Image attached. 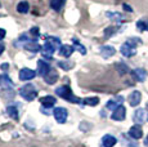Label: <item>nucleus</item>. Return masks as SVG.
Returning <instances> with one entry per match:
<instances>
[{
	"instance_id": "f257e3e1",
	"label": "nucleus",
	"mask_w": 148,
	"mask_h": 147,
	"mask_svg": "<svg viewBox=\"0 0 148 147\" xmlns=\"http://www.w3.org/2000/svg\"><path fill=\"white\" fill-rule=\"evenodd\" d=\"M61 47L62 44L59 38H57V36H47L45 38V44L42 45V49H41V56L45 59H52L54 52L59 50Z\"/></svg>"
},
{
	"instance_id": "f03ea898",
	"label": "nucleus",
	"mask_w": 148,
	"mask_h": 147,
	"mask_svg": "<svg viewBox=\"0 0 148 147\" xmlns=\"http://www.w3.org/2000/svg\"><path fill=\"white\" fill-rule=\"evenodd\" d=\"M142 40L138 38H132V39H127L124 44L121 45L120 48V52L124 57H133L135 56L136 53V44H140Z\"/></svg>"
},
{
	"instance_id": "7ed1b4c3",
	"label": "nucleus",
	"mask_w": 148,
	"mask_h": 147,
	"mask_svg": "<svg viewBox=\"0 0 148 147\" xmlns=\"http://www.w3.org/2000/svg\"><path fill=\"white\" fill-rule=\"evenodd\" d=\"M56 94L59 95L61 98H63V100H66L67 102H71V103H81L82 102L80 98L76 97V95L73 94L71 88L67 85H61V87H58V88H56Z\"/></svg>"
},
{
	"instance_id": "20e7f679",
	"label": "nucleus",
	"mask_w": 148,
	"mask_h": 147,
	"mask_svg": "<svg viewBox=\"0 0 148 147\" xmlns=\"http://www.w3.org/2000/svg\"><path fill=\"white\" fill-rule=\"evenodd\" d=\"M18 93L23 100L28 101V102L34 101L36 97H38V89H36L35 85H32V84H26V85L21 87V89H19Z\"/></svg>"
},
{
	"instance_id": "39448f33",
	"label": "nucleus",
	"mask_w": 148,
	"mask_h": 147,
	"mask_svg": "<svg viewBox=\"0 0 148 147\" xmlns=\"http://www.w3.org/2000/svg\"><path fill=\"white\" fill-rule=\"evenodd\" d=\"M53 115L54 119H56L57 123L59 124H64L67 121V116H68V112L64 107H57V109L53 110Z\"/></svg>"
},
{
	"instance_id": "423d86ee",
	"label": "nucleus",
	"mask_w": 148,
	"mask_h": 147,
	"mask_svg": "<svg viewBox=\"0 0 148 147\" xmlns=\"http://www.w3.org/2000/svg\"><path fill=\"white\" fill-rule=\"evenodd\" d=\"M0 88H3L4 90H12L14 88V83L7 74L0 75Z\"/></svg>"
},
{
	"instance_id": "0eeeda50",
	"label": "nucleus",
	"mask_w": 148,
	"mask_h": 147,
	"mask_svg": "<svg viewBox=\"0 0 148 147\" xmlns=\"http://www.w3.org/2000/svg\"><path fill=\"white\" fill-rule=\"evenodd\" d=\"M126 116V109H125L124 106H119L116 110H113L112 115H111V119L115 121H122Z\"/></svg>"
},
{
	"instance_id": "6e6552de",
	"label": "nucleus",
	"mask_w": 148,
	"mask_h": 147,
	"mask_svg": "<svg viewBox=\"0 0 148 147\" xmlns=\"http://www.w3.org/2000/svg\"><path fill=\"white\" fill-rule=\"evenodd\" d=\"M124 103V97L122 95H117V97L112 98V100H110L108 102L106 103V109L107 110H116L119 106H121V104Z\"/></svg>"
},
{
	"instance_id": "1a4fd4ad",
	"label": "nucleus",
	"mask_w": 148,
	"mask_h": 147,
	"mask_svg": "<svg viewBox=\"0 0 148 147\" xmlns=\"http://www.w3.org/2000/svg\"><path fill=\"white\" fill-rule=\"evenodd\" d=\"M19 106H21L19 103H14V104L7 106V110H5V111H7V114L9 115L13 120H18L19 119V109H18Z\"/></svg>"
},
{
	"instance_id": "9d476101",
	"label": "nucleus",
	"mask_w": 148,
	"mask_h": 147,
	"mask_svg": "<svg viewBox=\"0 0 148 147\" xmlns=\"http://www.w3.org/2000/svg\"><path fill=\"white\" fill-rule=\"evenodd\" d=\"M50 70H52V67H50V65L48 63V62H45L44 59L38 61V74H39V76H42V78H44Z\"/></svg>"
},
{
	"instance_id": "9b49d317",
	"label": "nucleus",
	"mask_w": 148,
	"mask_h": 147,
	"mask_svg": "<svg viewBox=\"0 0 148 147\" xmlns=\"http://www.w3.org/2000/svg\"><path fill=\"white\" fill-rule=\"evenodd\" d=\"M35 76H36V72L31 69H22L19 71V80H22V81L32 80Z\"/></svg>"
},
{
	"instance_id": "f8f14e48",
	"label": "nucleus",
	"mask_w": 148,
	"mask_h": 147,
	"mask_svg": "<svg viewBox=\"0 0 148 147\" xmlns=\"http://www.w3.org/2000/svg\"><path fill=\"white\" fill-rule=\"evenodd\" d=\"M99 52H101L103 58H110L111 56H113L116 53V49L112 45H102V47L99 48Z\"/></svg>"
},
{
	"instance_id": "ddd939ff",
	"label": "nucleus",
	"mask_w": 148,
	"mask_h": 147,
	"mask_svg": "<svg viewBox=\"0 0 148 147\" xmlns=\"http://www.w3.org/2000/svg\"><path fill=\"white\" fill-rule=\"evenodd\" d=\"M129 135L133 138V139H140V138L143 137V131H142V126L139 125V124L132 126V128H130V131H129Z\"/></svg>"
},
{
	"instance_id": "4468645a",
	"label": "nucleus",
	"mask_w": 148,
	"mask_h": 147,
	"mask_svg": "<svg viewBox=\"0 0 148 147\" xmlns=\"http://www.w3.org/2000/svg\"><path fill=\"white\" fill-rule=\"evenodd\" d=\"M117 143V138L112 134H106L102 138V146L103 147H113Z\"/></svg>"
},
{
	"instance_id": "2eb2a0df",
	"label": "nucleus",
	"mask_w": 148,
	"mask_h": 147,
	"mask_svg": "<svg viewBox=\"0 0 148 147\" xmlns=\"http://www.w3.org/2000/svg\"><path fill=\"white\" fill-rule=\"evenodd\" d=\"M58 52L62 57L68 58V57H71V54H72L73 52H75V47H73V45H70V44H64L59 48Z\"/></svg>"
},
{
	"instance_id": "dca6fc26",
	"label": "nucleus",
	"mask_w": 148,
	"mask_h": 147,
	"mask_svg": "<svg viewBox=\"0 0 148 147\" xmlns=\"http://www.w3.org/2000/svg\"><path fill=\"white\" fill-rule=\"evenodd\" d=\"M56 102H57V100L53 95H45V97L40 98L41 107H45V109H52L54 104H56Z\"/></svg>"
},
{
	"instance_id": "f3484780",
	"label": "nucleus",
	"mask_w": 148,
	"mask_h": 147,
	"mask_svg": "<svg viewBox=\"0 0 148 147\" xmlns=\"http://www.w3.org/2000/svg\"><path fill=\"white\" fill-rule=\"evenodd\" d=\"M140 101H142L140 92H138V90H134L133 93H130V95H129V103H130V106L136 107L139 103H140Z\"/></svg>"
},
{
	"instance_id": "a211bd4d",
	"label": "nucleus",
	"mask_w": 148,
	"mask_h": 147,
	"mask_svg": "<svg viewBox=\"0 0 148 147\" xmlns=\"http://www.w3.org/2000/svg\"><path fill=\"white\" fill-rule=\"evenodd\" d=\"M23 48H25L26 50H30V52H32V53L41 52V49H42V47L38 43V40H31V41H28V43L25 44Z\"/></svg>"
},
{
	"instance_id": "6ab92c4d",
	"label": "nucleus",
	"mask_w": 148,
	"mask_h": 147,
	"mask_svg": "<svg viewBox=\"0 0 148 147\" xmlns=\"http://www.w3.org/2000/svg\"><path fill=\"white\" fill-rule=\"evenodd\" d=\"M144 119H146V111H144V109H136L134 112V121L140 125V124L144 123Z\"/></svg>"
},
{
	"instance_id": "aec40b11",
	"label": "nucleus",
	"mask_w": 148,
	"mask_h": 147,
	"mask_svg": "<svg viewBox=\"0 0 148 147\" xmlns=\"http://www.w3.org/2000/svg\"><path fill=\"white\" fill-rule=\"evenodd\" d=\"M44 80L47 84L52 85V84H54L57 80H58V74H57V71H54V70H50V71L44 76Z\"/></svg>"
},
{
	"instance_id": "412c9836",
	"label": "nucleus",
	"mask_w": 148,
	"mask_h": 147,
	"mask_svg": "<svg viewBox=\"0 0 148 147\" xmlns=\"http://www.w3.org/2000/svg\"><path fill=\"white\" fill-rule=\"evenodd\" d=\"M133 75L136 78V80L138 81H144L147 79V71L144 69H135L134 71H133Z\"/></svg>"
},
{
	"instance_id": "4be33fe9",
	"label": "nucleus",
	"mask_w": 148,
	"mask_h": 147,
	"mask_svg": "<svg viewBox=\"0 0 148 147\" xmlns=\"http://www.w3.org/2000/svg\"><path fill=\"white\" fill-rule=\"evenodd\" d=\"M28 10H30V4H28V1H25V0H22V1H19L18 4H17V12L18 13H27Z\"/></svg>"
},
{
	"instance_id": "5701e85b",
	"label": "nucleus",
	"mask_w": 148,
	"mask_h": 147,
	"mask_svg": "<svg viewBox=\"0 0 148 147\" xmlns=\"http://www.w3.org/2000/svg\"><path fill=\"white\" fill-rule=\"evenodd\" d=\"M64 3H66V0H50V7H52L53 10L59 12L62 9V7L64 5Z\"/></svg>"
},
{
	"instance_id": "b1692460",
	"label": "nucleus",
	"mask_w": 148,
	"mask_h": 147,
	"mask_svg": "<svg viewBox=\"0 0 148 147\" xmlns=\"http://www.w3.org/2000/svg\"><path fill=\"white\" fill-rule=\"evenodd\" d=\"M106 16H107V18L112 19V21H115V22H121V21H124V17H122L120 13H117V12H107Z\"/></svg>"
},
{
	"instance_id": "393cba45",
	"label": "nucleus",
	"mask_w": 148,
	"mask_h": 147,
	"mask_svg": "<svg viewBox=\"0 0 148 147\" xmlns=\"http://www.w3.org/2000/svg\"><path fill=\"white\" fill-rule=\"evenodd\" d=\"M136 29L139 31H148V18H142L136 22Z\"/></svg>"
},
{
	"instance_id": "a878e982",
	"label": "nucleus",
	"mask_w": 148,
	"mask_h": 147,
	"mask_svg": "<svg viewBox=\"0 0 148 147\" xmlns=\"http://www.w3.org/2000/svg\"><path fill=\"white\" fill-rule=\"evenodd\" d=\"M82 103L88 104V106H97V104L99 103V98L98 97H88V98H84Z\"/></svg>"
},
{
	"instance_id": "bb28decb",
	"label": "nucleus",
	"mask_w": 148,
	"mask_h": 147,
	"mask_svg": "<svg viewBox=\"0 0 148 147\" xmlns=\"http://www.w3.org/2000/svg\"><path fill=\"white\" fill-rule=\"evenodd\" d=\"M116 70L119 71L120 75H125V74L129 72V67H127L125 63H122V62H119V63H116Z\"/></svg>"
},
{
	"instance_id": "cd10ccee",
	"label": "nucleus",
	"mask_w": 148,
	"mask_h": 147,
	"mask_svg": "<svg viewBox=\"0 0 148 147\" xmlns=\"http://www.w3.org/2000/svg\"><path fill=\"white\" fill-rule=\"evenodd\" d=\"M28 32H30V35L34 38V40H38V39L40 38V30H39V27H38V26L32 27V29L28 31Z\"/></svg>"
},
{
	"instance_id": "c85d7f7f",
	"label": "nucleus",
	"mask_w": 148,
	"mask_h": 147,
	"mask_svg": "<svg viewBox=\"0 0 148 147\" xmlns=\"http://www.w3.org/2000/svg\"><path fill=\"white\" fill-rule=\"evenodd\" d=\"M58 67H61L62 70L67 71V70L72 69V63H70V62H67V61H61V62H58Z\"/></svg>"
},
{
	"instance_id": "c756f323",
	"label": "nucleus",
	"mask_w": 148,
	"mask_h": 147,
	"mask_svg": "<svg viewBox=\"0 0 148 147\" xmlns=\"http://www.w3.org/2000/svg\"><path fill=\"white\" fill-rule=\"evenodd\" d=\"M73 43H75V44H76L75 49H77V50H79V52H80V53H81V54H82V56H85V54H86V49H85V48H84V45L79 44V43H77V40H76V39H73Z\"/></svg>"
},
{
	"instance_id": "7c9ffc66",
	"label": "nucleus",
	"mask_w": 148,
	"mask_h": 147,
	"mask_svg": "<svg viewBox=\"0 0 148 147\" xmlns=\"http://www.w3.org/2000/svg\"><path fill=\"white\" fill-rule=\"evenodd\" d=\"M115 32H116L115 27H108V29L104 30V36H106V38H111V36H112Z\"/></svg>"
},
{
	"instance_id": "2f4dec72",
	"label": "nucleus",
	"mask_w": 148,
	"mask_h": 147,
	"mask_svg": "<svg viewBox=\"0 0 148 147\" xmlns=\"http://www.w3.org/2000/svg\"><path fill=\"white\" fill-rule=\"evenodd\" d=\"M0 69H1L4 72H8V71H9V65H8V63H1V65H0Z\"/></svg>"
},
{
	"instance_id": "473e14b6",
	"label": "nucleus",
	"mask_w": 148,
	"mask_h": 147,
	"mask_svg": "<svg viewBox=\"0 0 148 147\" xmlns=\"http://www.w3.org/2000/svg\"><path fill=\"white\" fill-rule=\"evenodd\" d=\"M5 35H7V31H5L4 29H0V41L5 38Z\"/></svg>"
},
{
	"instance_id": "72a5a7b5",
	"label": "nucleus",
	"mask_w": 148,
	"mask_h": 147,
	"mask_svg": "<svg viewBox=\"0 0 148 147\" xmlns=\"http://www.w3.org/2000/svg\"><path fill=\"white\" fill-rule=\"evenodd\" d=\"M122 8H124L125 10H127V12H133V8L129 7V4H124L122 5Z\"/></svg>"
},
{
	"instance_id": "f704fd0d",
	"label": "nucleus",
	"mask_w": 148,
	"mask_h": 147,
	"mask_svg": "<svg viewBox=\"0 0 148 147\" xmlns=\"http://www.w3.org/2000/svg\"><path fill=\"white\" fill-rule=\"evenodd\" d=\"M4 50H5V45L3 44L1 41H0V56L3 54V52H4Z\"/></svg>"
},
{
	"instance_id": "c9c22d12",
	"label": "nucleus",
	"mask_w": 148,
	"mask_h": 147,
	"mask_svg": "<svg viewBox=\"0 0 148 147\" xmlns=\"http://www.w3.org/2000/svg\"><path fill=\"white\" fill-rule=\"evenodd\" d=\"M144 143H146V145L148 146V135H147V138H146V141H144Z\"/></svg>"
},
{
	"instance_id": "e433bc0d",
	"label": "nucleus",
	"mask_w": 148,
	"mask_h": 147,
	"mask_svg": "<svg viewBox=\"0 0 148 147\" xmlns=\"http://www.w3.org/2000/svg\"><path fill=\"white\" fill-rule=\"evenodd\" d=\"M146 109H147V110H148V103H147V106H146Z\"/></svg>"
},
{
	"instance_id": "4c0bfd02",
	"label": "nucleus",
	"mask_w": 148,
	"mask_h": 147,
	"mask_svg": "<svg viewBox=\"0 0 148 147\" xmlns=\"http://www.w3.org/2000/svg\"><path fill=\"white\" fill-rule=\"evenodd\" d=\"M0 7H1V5H0Z\"/></svg>"
}]
</instances>
